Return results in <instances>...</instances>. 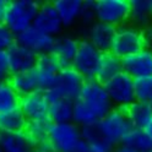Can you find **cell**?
Segmentation results:
<instances>
[{
  "label": "cell",
  "mask_w": 152,
  "mask_h": 152,
  "mask_svg": "<svg viewBox=\"0 0 152 152\" xmlns=\"http://www.w3.org/2000/svg\"><path fill=\"white\" fill-rule=\"evenodd\" d=\"M113 108L104 85L97 80L86 81L79 98L74 101V123L80 128L94 125Z\"/></svg>",
  "instance_id": "1"
},
{
  "label": "cell",
  "mask_w": 152,
  "mask_h": 152,
  "mask_svg": "<svg viewBox=\"0 0 152 152\" xmlns=\"http://www.w3.org/2000/svg\"><path fill=\"white\" fill-rule=\"evenodd\" d=\"M39 7L41 3L36 0H11L7 4L4 25L15 36H18L33 26Z\"/></svg>",
  "instance_id": "2"
},
{
  "label": "cell",
  "mask_w": 152,
  "mask_h": 152,
  "mask_svg": "<svg viewBox=\"0 0 152 152\" xmlns=\"http://www.w3.org/2000/svg\"><path fill=\"white\" fill-rule=\"evenodd\" d=\"M145 48L147 47L145 33L142 30L131 23H125L117 27L110 53L120 59H124Z\"/></svg>",
  "instance_id": "3"
},
{
  "label": "cell",
  "mask_w": 152,
  "mask_h": 152,
  "mask_svg": "<svg viewBox=\"0 0 152 152\" xmlns=\"http://www.w3.org/2000/svg\"><path fill=\"white\" fill-rule=\"evenodd\" d=\"M97 128L101 135L117 147L132 129V125L125 109L113 108L101 121L97 123Z\"/></svg>",
  "instance_id": "4"
},
{
  "label": "cell",
  "mask_w": 152,
  "mask_h": 152,
  "mask_svg": "<svg viewBox=\"0 0 152 152\" xmlns=\"http://www.w3.org/2000/svg\"><path fill=\"white\" fill-rule=\"evenodd\" d=\"M104 88L114 108L128 109L132 103L136 102L135 80L124 71L104 83Z\"/></svg>",
  "instance_id": "5"
},
{
  "label": "cell",
  "mask_w": 152,
  "mask_h": 152,
  "mask_svg": "<svg viewBox=\"0 0 152 152\" xmlns=\"http://www.w3.org/2000/svg\"><path fill=\"white\" fill-rule=\"evenodd\" d=\"M49 141L55 152H76L82 141L81 128L70 123H52Z\"/></svg>",
  "instance_id": "6"
},
{
  "label": "cell",
  "mask_w": 152,
  "mask_h": 152,
  "mask_svg": "<svg viewBox=\"0 0 152 152\" xmlns=\"http://www.w3.org/2000/svg\"><path fill=\"white\" fill-rule=\"evenodd\" d=\"M131 12L130 0H97V21L114 27L129 23Z\"/></svg>",
  "instance_id": "7"
},
{
  "label": "cell",
  "mask_w": 152,
  "mask_h": 152,
  "mask_svg": "<svg viewBox=\"0 0 152 152\" xmlns=\"http://www.w3.org/2000/svg\"><path fill=\"white\" fill-rule=\"evenodd\" d=\"M102 55L103 53L85 38L80 41L79 50L71 68L77 71L86 81L96 80Z\"/></svg>",
  "instance_id": "8"
},
{
  "label": "cell",
  "mask_w": 152,
  "mask_h": 152,
  "mask_svg": "<svg viewBox=\"0 0 152 152\" xmlns=\"http://www.w3.org/2000/svg\"><path fill=\"white\" fill-rule=\"evenodd\" d=\"M85 82H86V80L75 69L65 68L60 71L55 87L52 91L47 92V97L76 101L80 96Z\"/></svg>",
  "instance_id": "9"
},
{
  "label": "cell",
  "mask_w": 152,
  "mask_h": 152,
  "mask_svg": "<svg viewBox=\"0 0 152 152\" xmlns=\"http://www.w3.org/2000/svg\"><path fill=\"white\" fill-rule=\"evenodd\" d=\"M34 70L38 75L39 90L47 93L55 87L58 76L63 68L52 53H45L38 55Z\"/></svg>",
  "instance_id": "10"
},
{
  "label": "cell",
  "mask_w": 152,
  "mask_h": 152,
  "mask_svg": "<svg viewBox=\"0 0 152 152\" xmlns=\"http://www.w3.org/2000/svg\"><path fill=\"white\" fill-rule=\"evenodd\" d=\"M18 108L27 120L47 119L49 110V101L47 93L43 91H36L20 97Z\"/></svg>",
  "instance_id": "11"
},
{
  "label": "cell",
  "mask_w": 152,
  "mask_h": 152,
  "mask_svg": "<svg viewBox=\"0 0 152 152\" xmlns=\"http://www.w3.org/2000/svg\"><path fill=\"white\" fill-rule=\"evenodd\" d=\"M55 38L56 37L47 34L36 28L34 26H32L25 32L16 36V42L34 52L36 54L41 55L52 52L53 45L55 43Z\"/></svg>",
  "instance_id": "12"
},
{
  "label": "cell",
  "mask_w": 152,
  "mask_h": 152,
  "mask_svg": "<svg viewBox=\"0 0 152 152\" xmlns=\"http://www.w3.org/2000/svg\"><path fill=\"white\" fill-rule=\"evenodd\" d=\"M33 26L49 36L59 37L64 28V25L60 20V16L56 11V9L53 5V1H45L41 4L38 14L36 15V18L33 21Z\"/></svg>",
  "instance_id": "13"
},
{
  "label": "cell",
  "mask_w": 152,
  "mask_h": 152,
  "mask_svg": "<svg viewBox=\"0 0 152 152\" xmlns=\"http://www.w3.org/2000/svg\"><path fill=\"white\" fill-rule=\"evenodd\" d=\"M121 61L124 72L130 75L134 80L152 75V50L148 48L126 56L121 59Z\"/></svg>",
  "instance_id": "14"
},
{
  "label": "cell",
  "mask_w": 152,
  "mask_h": 152,
  "mask_svg": "<svg viewBox=\"0 0 152 152\" xmlns=\"http://www.w3.org/2000/svg\"><path fill=\"white\" fill-rule=\"evenodd\" d=\"M117 27L96 21L86 30V39L102 53H108L115 37Z\"/></svg>",
  "instance_id": "15"
},
{
  "label": "cell",
  "mask_w": 152,
  "mask_h": 152,
  "mask_svg": "<svg viewBox=\"0 0 152 152\" xmlns=\"http://www.w3.org/2000/svg\"><path fill=\"white\" fill-rule=\"evenodd\" d=\"M9 59H10L11 74H18L30 71L36 68L38 54L30 50L26 47L18 44L17 42L7 50Z\"/></svg>",
  "instance_id": "16"
},
{
  "label": "cell",
  "mask_w": 152,
  "mask_h": 152,
  "mask_svg": "<svg viewBox=\"0 0 152 152\" xmlns=\"http://www.w3.org/2000/svg\"><path fill=\"white\" fill-rule=\"evenodd\" d=\"M80 47V41L70 36H59L55 38L52 54L56 58L61 68H71Z\"/></svg>",
  "instance_id": "17"
},
{
  "label": "cell",
  "mask_w": 152,
  "mask_h": 152,
  "mask_svg": "<svg viewBox=\"0 0 152 152\" xmlns=\"http://www.w3.org/2000/svg\"><path fill=\"white\" fill-rule=\"evenodd\" d=\"M64 27H71L80 21L83 0H55L53 1Z\"/></svg>",
  "instance_id": "18"
},
{
  "label": "cell",
  "mask_w": 152,
  "mask_h": 152,
  "mask_svg": "<svg viewBox=\"0 0 152 152\" xmlns=\"http://www.w3.org/2000/svg\"><path fill=\"white\" fill-rule=\"evenodd\" d=\"M12 88L20 97L26 96L28 93H32L39 90V81H38V75L36 70H30L25 72L12 74L10 80H9Z\"/></svg>",
  "instance_id": "19"
},
{
  "label": "cell",
  "mask_w": 152,
  "mask_h": 152,
  "mask_svg": "<svg viewBox=\"0 0 152 152\" xmlns=\"http://www.w3.org/2000/svg\"><path fill=\"white\" fill-rule=\"evenodd\" d=\"M123 71H124L123 70V61L120 58H118L117 55H114L110 52L103 53L98 66L96 80L102 85H104Z\"/></svg>",
  "instance_id": "20"
},
{
  "label": "cell",
  "mask_w": 152,
  "mask_h": 152,
  "mask_svg": "<svg viewBox=\"0 0 152 152\" xmlns=\"http://www.w3.org/2000/svg\"><path fill=\"white\" fill-rule=\"evenodd\" d=\"M131 12L129 23L146 30L152 23V0H130Z\"/></svg>",
  "instance_id": "21"
},
{
  "label": "cell",
  "mask_w": 152,
  "mask_h": 152,
  "mask_svg": "<svg viewBox=\"0 0 152 152\" xmlns=\"http://www.w3.org/2000/svg\"><path fill=\"white\" fill-rule=\"evenodd\" d=\"M0 147L3 152H30L33 145L28 136L22 132H0Z\"/></svg>",
  "instance_id": "22"
},
{
  "label": "cell",
  "mask_w": 152,
  "mask_h": 152,
  "mask_svg": "<svg viewBox=\"0 0 152 152\" xmlns=\"http://www.w3.org/2000/svg\"><path fill=\"white\" fill-rule=\"evenodd\" d=\"M48 119L52 123L74 121V101L64 98H48Z\"/></svg>",
  "instance_id": "23"
},
{
  "label": "cell",
  "mask_w": 152,
  "mask_h": 152,
  "mask_svg": "<svg viewBox=\"0 0 152 152\" xmlns=\"http://www.w3.org/2000/svg\"><path fill=\"white\" fill-rule=\"evenodd\" d=\"M81 136L82 140L88 144L90 152H114V148H115V146L112 145L101 135L97 124L82 126Z\"/></svg>",
  "instance_id": "24"
},
{
  "label": "cell",
  "mask_w": 152,
  "mask_h": 152,
  "mask_svg": "<svg viewBox=\"0 0 152 152\" xmlns=\"http://www.w3.org/2000/svg\"><path fill=\"white\" fill-rule=\"evenodd\" d=\"M125 110L132 128L144 129L152 120V107L148 103L136 101Z\"/></svg>",
  "instance_id": "25"
},
{
  "label": "cell",
  "mask_w": 152,
  "mask_h": 152,
  "mask_svg": "<svg viewBox=\"0 0 152 152\" xmlns=\"http://www.w3.org/2000/svg\"><path fill=\"white\" fill-rule=\"evenodd\" d=\"M50 126H52V121L48 118L41 119V120H28L27 121L25 134L31 140L33 145V150L37 145L49 140Z\"/></svg>",
  "instance_id": "26"
},
{
  "label": "cell",
  "mask_w": 152,
  "mask_h": 152,
  "mask_svg": "<svg viewBox=\"0 0 152 152\" xmlns=\"http://www.w3.org/2000/svg\"><path fill=\"white\" fill-rule=\"evenodd\" d=\"M27 121L20 108L0 113V132H22L26 129Z\"/></svg>",
  "instance_id": "27"
},
{
  "label": "cell",
  "mask_w": 152,
  "mask_h": 152,
  "mask_svg": "<svg viewBox=\"0 0 152 152\" xmlns=\"http://www.w3.org/2000/svg\"><path fill=\"white\" fill-rule=\"evenodd\" d=\"M120 145H125L134 148L139 152H150L152 151V141L146 135V132L142 129L132 128L128 135L123 139Z\"/></svg>",
  "instance_id": "28"
},
{
  "label": "cell",
  "mask_w": 152,
  "mask_h": 152,
  "mask_svg": "<svg viewBox=\"0 0 152 152\" xmlns=\"http://www.w3.org/2000/svg\"><path fill=\"white\" fill-rule=\"evenodd\" d=\"M20 96L15 92L9 81H0V113L18 108Z\"/></svg>",
  "instance_id": "29"
},
{
  "label": "cell",
  "mask_w": 152,
  "mask_h": 152,
  "mask_svg": "<svg viewBox=\"0 0 152 152\" xmlns=\"http://www.w3.org/2000/svg\"><path fill=\"white\" fill-rule=\"evenodd\" d=\"M136 101L152 104V75L135 79Z\"/></svg>",
  "instance_id": "30"
},
{
  "label": "cell",
  "mask_w": 152,
  "mask_h": 152,
  "mask_svg": "<svg viewBox=\"0 0 152 152\" xmlns=\"http://www.w3.org/2000/svg\"><path fill=\"white\" fill-rule=\"evenodd\" d=\"M97 21L96 16V0H83L82 10L80 15V23L85 27H90Z\"/></svg>",
  "instance_id": "31"
},
{
  "label": "cell",
  "mask_w": 152,
  "mask_h": 152,
  "mask_svg": "<svg viewBox=\"0 0 152 152\" xmlns=\"http://www.w3.org/2000/svg\"><path fill=\"white\" fill-rule=\"evenodd\" d=\"M16 43V36L3 23L0 25V50H9Z\"/></svg>",
  "instance_id": "32"
},
{
  "label": "cell",
  "mask_w": 152,
  "mask_h": 152,
  "mask_svg": "<svg viewBox=\"0 0 152 152\" xmlns=\"http://www.w3.org/2000/svg\"><path fill=\"white\" fill-rule=\"evenodd\" d=\"M11 75L9 54L6 50H0V81H9Z\"/></svg>",
  "instance_id": "33"
},
{
  "label": "cell",
  "mask_w": 152,
  "mask_h": 152,
  "mask_svg": "<svg viewBox=\"0 0 152 152\" xmlns=\"http://www.w3.org/2000/svg\"><path fill=\"white\" fill-rule=\"evenodd\" d=\"M144 33H145V39H146V47L152 50V23L146 30H144Z\"/></svg>",
  "instance_id": "34"
},
{
  "label": "cell",
  "mask_w": 152,
  "mask_h": 152,
  "mask_svg": "<svg viewBox=\"0 0 152 152\" xmlns=\"http://www.w3.org/2000/svg\"><path fill=\"white\" fill-rule=\"evenodd\" d=\"M7 4L9 1H6V0H0V25L4 23L6 10H7Z\"/></svg>",
  "instance_id": "35"
},
{
  "label": "cell",
  "mask_w": 152,
  "mask_h": 152,
  "mask_svg": "<svg viewBox=\"0 0 152 152\" xmlns=\"http://www.w3.org/2000/svg\"><path fill=\"white\" fill-rule=\"evenodd\" d=\"M114 152H139V151L131 148L129 146H125V145H119L114 148Z\"/></svg>",
  "instance_id": "36"
},
{
  "label": "cell",
  "mask_w": 152,
  "mask_h": 152,
  "mask_svg": "<svg viewBox=\"0 0 152 152\" xmlns=\"http://www.w3.org/2000/svg\"><path fill=\"white\" fill-rule=\"evenodd\" d=\"M142 130L146 132V135H147V136L151 139V141H152V120H151V121H150L148 124H147L144 129H142Z\"/></svg>",
  "instance_id": "37"
},
{
  "label": "cell",
  "mask_w": 152,
  "mask_h": 152,
  "mask_svg": "<svg viewBox=\"0 0 152 152\" xmlns=\"http://www.w3.org/2000/svg\"><path fill=\"white\" fill-rule=\"evenodd\" d=\"M30 152H38V151H36V150H32V151H30Z\"/></svg>",
  "instance_id": "38"
},
{
  "label": "cell",
  "mask_w": 152,
  "mask_h": 152,
  "mask_svg": "<svg viewBox=\"0 0 152 152\" xmlns=\"http://www.w3.org/2000/svg\"><path fill=\"white\" fill-rule=\"evenodd\" d=\"M0 152H3V150H1V147H0Z\"/></svg>",
  "instance_id": "39"
},
{
  "label": "cell",
  "mask_w": 152,
  "mask_h": 152,
  "mask_svg": "<svg viewBox=\"0 0 152 152\" xmlns=\"http://www.w3.org/2000/svg\"><path fill=\"white\" fill-rule=\"evenodd\" d=\"M151 107H152V104H151Z\"/></svg>",
  "instance_id": "40"
},
{
  "label": "cell",
  "mask_w": 152,
  "mask_h": 152,
  "mask_svg": "<svg viewBox=\"0 0 152 152\" xmlns=\"http://www.w3.org/2000/svg\"><path fill=\"white\" fill-rule=\"evenodd\" d=\"M150 152H152V151H150Z\"/></svg>",
  "instance_id": "41"
}]
</instances>
